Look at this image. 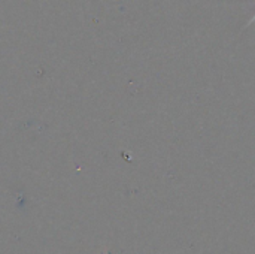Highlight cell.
<instances>
[{
    "label": "cell",
    "mask_w": 255,
    "mask_h": 254,
    "mask_svg": "<svg viewBox=\"0 0 255 254\" xmlns=\"http://www.w3.org/2000/svg\"><path fill=\"white\" fill-rule=\"evenodd\" d=\"M254 22H255V13L253 15V18H251V19H250V21L247 22V27H250V25H251V24H254Z\"/></svg>",
    "instance_id": "1"
}]
</instances>
